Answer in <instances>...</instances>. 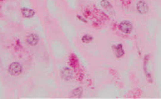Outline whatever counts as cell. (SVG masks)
I'll return each instance as SVG.
<instances>
[{"label":"cell","instance_id":"cell-7","mask_svg":"<svg viewBox=\"0 0 161 99\" xmlns=\"http://www.w3.org/2000/svg\"><path fill=\"white\" fill-rule=\"evenodd\" d=\"M115 54L118 58L122 57L124 55V50L121 44H118V45L115 46Z\"/></svg>","mask_w":161,"mask_h":99},{"label":"cell","instance_id":"cell-1","mask_svg":"<svg viewBox=\"0 0 161 99\" xmlns=\"http://www.w3.org/2000/svg\"><path fill=\"white\" fill-rule=\"evenodd\" d=\"M23 71V68L18 62H13L8 67V72L13 76L19 75Z\"/></svg>","mask_w":161,"mask_h":99},{"label":"cell","instance_id":"cell-2","mask_svg":"<svg viewBox=\"0 0 161 99\" xmlns=\"http://www.w3.org/2000/svg\"><path fill=\"white\" fill-rule=\"evenodd\" d=\"M132 28L133 27L131 22L127 20H124L123 21H121L119 25V28L120 31L124 33L125 34L130 33L132 30Z\"/></svg>","mask_w":161,"mask_h":99},{"label":"cell","instance_id":"cell-4","mask_svg":"<svg viewBox=\"0 0 161 99\" xmlns=\"http://www.w3.org/2000/svg\"><path fill=\"white\" fill-rule=\"evenodd\" d=\"M26 41L31 46H35L37 45L38 41H39V38L38 35L35 33H32L26 36Z\"/></svg>","mask_w":161,"mask_h":99},{"label":"cell","instance_id":"cell-5","mask_svg":"<svg viewBox=\"0 0 161 99\" xmlns=\"http://www.w3.org/2000/svg\"><path fill=\"white\" fill-rule=\"evenodd\" d=\"M137 9L140 14H146L148 12L149 7L144 1H140L137 4Z\"/></svg>","mask_w":161,"mask_h":99},{"label":"cell","instance_id":"cell-3","mask_svg":"<svg viewBox=\"0 0 161 99\" xmlns=\"http://www.w3.org/2000/svg\"><path fill=\"white\" fill-rule=\"evenodd\" d=\"M60 75L65 80H70L73 76V72L69 68H64L60 72Z\"/></svg>","mask_w":161,"mask_h":99},{"label":"cell","instance_id":"cell-8","mask_svg":"<svg viewBox=\"0 0 161 99\" xmlns=\"http://www.w3.org/2000/svg\"><path fill=\"white\" fill-rule=\"evenodd\" d=\"M93 40V36L89 35H85L82 37V41L85 43H90Z\"/></svg>","mask_w":161,"mask_h":99},{"label":"cell","instance_id":"cell-10","mask_svg":"<svg viewBox=\"0 0 161 99\" xmlns=\"http://www.w3.org/2000/svg\"><path fill=\"white\" fill-rule=\"evenodd\" d=\"M101 4L102 7H103L105 8H107L108 7H111L110 3L108 1H107V0H102L101 1Z\"/></svg>","mask_w":161,"mask_h":99},{"label":"cell","instance_id":"cell-6","mask_svg":"<svg viewBox=\"0 0 161 99\" xmlns=\"http://www.w3.org/2000/svg\"><path fill=\"white\" fill-rule=\"evenodd\" d=\"M21 13L23 15V16L25 18H31L33 17L35 14V11L32 9L29 8H26L24 7L21 8Z\"/></svg>","mask_w":161,"mask_h":99},{"label":"cell","instance_id":"cell-9","mask_svg":"<svg viewBox=\"0 0 161 99\" xmlns=\"http://www.w3.org/2000/svg\"><path fill=\"white\" fill-rule=\"evenodd\" d=\"M82 88L81 87H79V88H77V89H74L73 92V95L76 96V97H81V95H82Z\"/></svg>","mask_w":161,"mask_h":99}]
</instances>
